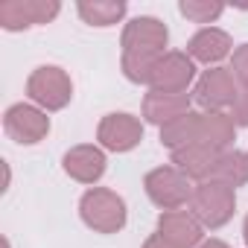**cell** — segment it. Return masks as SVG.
Returning a JSON list of instances; mask_svg holds the SVG:
<instances>
[{
  "mask_svg": "<svg viewBox=\"0 0 248 248\" xmlns=\"http://www.w3.org/2000/svg\"><path fill=\"white\" fill-rule=\"evenodd\" d=\"M158 233L178 248H193L202 242V222L190 210H164L158 219Z\"/></svg>",
  "mask_w": 248,
  "mask_h": 248,
  "instance_id": "12",
  "label": "cell"
},
{
  "mask_svg": "<svg viewBox=\"0 0 248 248\" xmlns=\"http://www.w3.org/2000/svg\"><path fill=\"white\" fill-rule=\"evenodd\" d=\"M236 82H233V73L225 70V67H213V70H204V76L199 79L196 85V102L202 108L210 111H222L228 105H233L236 99Z\"/></svg>",
  "mask_w": 248,
  "mask_h": 248,
  "instance_id": "9",
  "label": "cell"
},
{
  "mask_svg": "<svg viewBox=\"0 0 248 248\" xmlns=\"http://www.w3.org/2000/svg\"><path fill=\"white\" fill-rule=\"evenodd\" d=\"M233 126L236 123L228 114H222V111L202 114V135H199V140L213 146V149H219V152H225V146L233 140Z\"/></svg>",
  "mask_w": 248,
  "mask_h": 248,
  "instance_id": "17",
  "label": "cell"
},
{
  "mask_svg": "<svg viewBox=\"0 0 248 248\" xmlns=\"http://www.w3.org/2000/svg\"><path fill=\"white\" fill-rule=\"evenodd\" d=\"M146 193L161 210H181L193 199L190 178L175 167H158L146 175Z\"/></svg>",
  "mask_w": 248,
  "mask_h": 248,
  "instance_id": "3",
  "label": "cell"
},
{
  "mask_svg": "<svg viewBox=\"0 0 248 248\" xmlns=\"http://www.w3.org/2000/svg\"><path fill=\"white\" fill-rule=\"evenodd\" d=\"M231 73L233 79L242 82V88H248V44L233 50V62H231Z\"/></svg>",
  "mask_w": 248,
  "mask_h": 248,
  "instance_id": "22",
  "label": "cell"
},
{
  "mask_svg": "<svg viewBox=\"0 0 248 248\" xmlns=\"http://www.w3.org/2000/svg\"><path fill=\"white\" fill-rule=\"evenodd\" d=\"M143 248H178V245H172V242H167L161 233H155V236H149V239H146V245H143Z\"/></svg>",
  "mask_w": 248,
  "mask_h": 248,
  "instance_id": "24",
  "label": "cell"
},
{
  "mask_svg": "<svg viewBox=\"0 0 248 248\" xmlns=\"http://www.w3.org/2000/svg\"><path fill=\"white\" fill-rule=\"evenodd\" d=\"M190 111V96L187 93H161V91H149L143 99V117L149 123L167 126L175 117H184Z\"/></svg>",
  "mask_w": 248,
  "mask_h": 248,
  "instance_id": "15",
  "label": "cell"
},
{
  "mask_svg": "<svg viewBox=\"0 0 248 248\" xmlns=\"http://www.w3.org/2000/svg\"><path fill=\"white\" fill-rule=\"evenodd\" d=\"M210 181H222V184H228V187H242V184H248V152H239V149L222 152Z\"/></svg>",
  "mask_w": 248,
  "mask_h": 248,
  "instance_id": "19",
  "label": "cell"
},
{
  "mask_svg": "<svg viewBox=\"0 0 248 248\" xmlns=\"http://www.w3.org/2000/svg\"><path fill=\"white\" fill-rule=\"evenodd\" d=\"M27 93L35 105L47 108V111H59L70 102L73 96V82L70 76L62 70V67H53V64H44L38 67L30 82H27Z\"/></svg>",
  "mask_w": 248,
  "mask_h": 248,
  "instance_id": "4",
  "label": "cell"
},
{
  "mask_svg": "<svg viewBox=\"0 0 248 248\" xmlns=\"http://www.w3.org/2000/svg\"><path fill=\"white\" fill-rule=\"evenodd\" d=\"M202 248H228L222 239H210V242H202Z\"/></svg>",
  "mask_w": 248,
  "mask_h": 248,
  "instance_id": "25",
  "label": "cell"
},
{
  "mask_svg": "<svg viewBox=\"0 0 248 248\" xmlns=\"http://www.w3.org/2000/svg\"><path fill=\"white\" fill-rule=\"evenodd\" d=\"M178 9H181V15H184L187 21H193V24H210V21H216V18L225 12V6L216 3V0H184Z\"/></svg>",
  "mask_w": 248,
  "mask_h": 248,
  "instance_id": "21",
  "label": "cell"
},
{
  "mask_svg": "<svg viewBox=\"0 0 248 248\" xmlns=\"http://www.w3.org/2000/svg\"><path fill=\"white\" fill-rule=\"evenodd\" d=\"M231 120L236 123V126L248 129V88H242V91L236 93V99H233V105H231Z\"/></svg>",
  "mask_w": 248,
  "mask_h": 248,
  "instance_id": "23",
  "label": "cell"
},
{
  "mask_svg": "<svg viewBox=\"0 0 248 248\" xmlns=\"http://www.w3.org/2000/svg\"><path fill=\"white\" fill-rule=\"evenodd\" d=\"M199 135H202V114H193V111H187L184 117H175L172 123L161 126V143L172 152L196 143Z\"/></svg>",
  "mask_w": 248,
  "mask_h": 248,
  "instance_id": "16",
  "label": "cell"
},
{
  "mask_svg": "<svg viewBox=\"0 0 248 248\" xmlns=\"http://www.w3.org/2000/svg\"><path fill=\"white\" fill-rule=\"evenodd\" d=\"M161 56H143V53H123V73L126 79L138 82V85H149L152 70L158 64Z\"/></svg>",
  "mask_w": 248,
  "mask_h": 248,
  "instance_id": "20",
  "label": "cell"
},
{
  "mask_svg": "<svg viewBox=\"0 0 248 248\" xmlns=\"http://www.w3.org/2000/svg\"><path fill=\"white\" fill-rule=\"evenodd\" d=\"M167 27L158 21V18H149V15H140L135 21L126 24L123 30V53H143V56H164V47H167Z\"/></svg>",
  "mask_w": 248,
  "mask_h": 248,
  "instance_id": "6",
  "label": "cell"
},
{
  "mask_svg": "<svg viewBox=\"0 0 248 248\" xmlns=\"http://www.w3.org/2000/svg\"><path fill=\"white\" fill-rule=\"evenodd\" d=\"M242 236H245V245H248V216H245V225H242Z\"/></svg>",
  "mask_w": 248,
  "mask_h": 248,
  "instance_id": "26",
  "label": "cell"
},
{
  "mask_svg": "<svg viewBox=\"0 0 248 248\" xmlns=\"http://www.w3.org/2000/svg\"><path fill=\"white\" fill-rule=\"evenodd\" d=\"M64 172H67L70 178L82 181V184L99 181L102 172H105V155H102V149L88 146V143H85V146H73V149L64 155Z\"/></svg>",
  "mask_w": 248,
  "mask_h": 248,
  "instance_id": "13",
  "label": "cell"
},
{
  "mask_svg": "<svg viewBox=\"0 0 248 248\" xmlns=\"http://www.w3.org/2000/svg\"><path fill=\"white\" fill-rule=\"evenodd\" d=\"M219 155H222L219 149H213V146L196 140V143H190V146L172 152V164H175V170H181L187 178L210 181V178H213V170H216V164H219Z\"/></svg>",
  "mask_w": 248,
  "mask_h": 248,
  "instance_id": "11",
  "label": "cell"
},
{
  "mask_svg": "<svg viewBox=\"0 0 248 248\" xmlns=\"http://www.w3.org/2000/svg\"><path fill=\"white\" fill-rule=\"evenodd\" d=\"M76 12L91 27H111L126 15V3H120V0H82Z\"/></svg>",
  "mask_w": 248,
  "mask_h": 248,
  "instance_id": "18",
  "label": "cell"
},
{
  "mask_svg": "<svg viewBox=\"0 0 248 248\" xmlns=\"http://www.w3.org/2000/svg\"><path fill=\"white\" fill-rule=\"evenodd\" d=\"M99 143L111 152H129L143 140V126L132 114H108L96 132Z\"/></svg>",
  "mask_w": 248,
  "mask_h": 248,
  "instance_id": "10",
  "label": "cell"
},
{
  "mask_svg": "<svg viewBox=\"0 0 248 248\" xmlns=\"http://www.w3.org/2000/svg\"><path fill=\"white\" fill-rule=\"evenodd\" d=\"M79 213H82L85 225L99 233H117L126 225V202L114 190H105V187L88 190L79 202Z\"/></svg>",
  "mask_w": 248,
  "mask_h": 248,
  "instance_id": "2",
  "label": "cell"
},
{
  "mask_svg": "<svg viewBox=\"0 0 248 248\" xmlns=\"http://www.w3.org/2000/svg\"><path fill=\"white\" fill-rule=\"evenodd\" d=\"M196 76V64L187 53H164L152 70L149 88L161 93H184Z\"/></svg>",
  "mask_w": 248,
  "mask_h": 248,
  "instance_id": "8",
  "label": "cell"
},
{
  "mask_svg": "<svg viewBox=\"0 0 248 248\" xmlns=\"http://www.w3.org/2000/svg\"><path fill=\"white\" fill-rule=\"evenodd\" d=\"M187 53H190V59L202 62V64H219L231 53V35L216 27H204L190 38Z\"/></svg>",
  "mask_w": 248,
  "mask_h": 248,
  "instance_id": "14",
  "label": "cell"
},
{
  "mask_svg": "<svg viewBox=\"0 0 248 248\" xmlns=\"http://www.w3.org/2000/svg\"><path fill=\"white\" fill-rule=\"evenodd\" d=\"M56 0H3L0 3V24L3 30H27L35 24H47L59 15Z\"/></svg>",
  "mask_w": 248,
  "mask_h": 248,
  "instance_id": "7",
  "label": "cell"
},
{
  "mask_svg": "<svg viewBox=\"0 0 248 248\" xmlns=\"http://www.w3.org/2000/svg\"><path fill=\"white\" fill-rule=\"evenodd\" d=\"M233 207H236L233 187L222 181H202L190 199V213L202 222V228H222L233 216Z\"/></svg>",
  "mask_w": 248,
  "mask_h": 248,
  "instance_id": "1",
  "label": "cell"
},
{
  "mask_svg": "<svg viewBox=\"0 0 248 248\" xmlns=\"http://www.w3.org/2000/svg\"><path fill=\"white\" fill-rule=\"evenodd\" d=\"M3 129H6V135H9L15 143L32 146V143H38V140L47 138V132H50V117H47L44 111H38L35 105L18 102V105H12V108L6 111Z\"/></svg>",
  "mask_w": 248,
  "mask_h": 248,
  "instance_id": "5",
  "label": "cell"
}]
</instances>
